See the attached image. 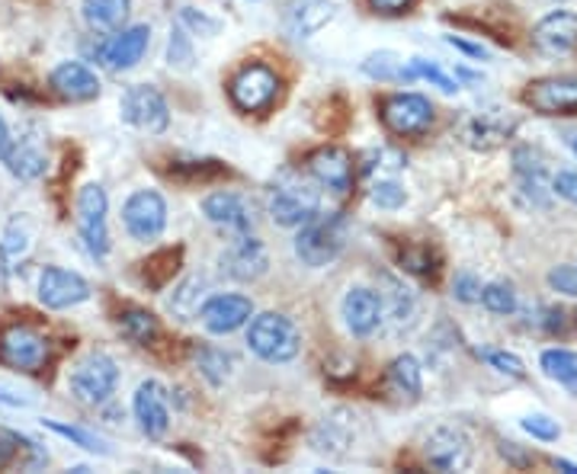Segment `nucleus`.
Here are the masks:
<instances>
[{
    "label": "nucleus",
    "mask_w": 577,
    "mask_h": 474,
    "mask_svg": "<svg viewBox=\"0 0 577 474\" xmlns=\"http://www.w3.org/2000/svg\"><path fill=\"white\" fill-rule=\"evenodd\" d=\"M180 20H183V23H190V27H196L199 32H209V35L219 30V23H209V20H206L202 13L196 17L192 10H183V13H180Z\"/></svg>",
    "instance_id": "8fccbe9b"
},
{
    "label": "nucleus",
    "mask_w": 577,
    "mask_h": 474,
    "mask_svg": "<svg viewBox=\"0 0 577 474\" xmlns=\"http://www.w3.org/2000/svg\"><path fill=\"white\" fill-rule=\"evenodd\" d=\"M116 385H119V366L106 352H91L87 359H81L67 379L74 401H81L87 408L106 404L116 394Z\"/></svg>",
    "instance_id": "20e7f679"
},
{
    "label": "nucleus",
    "mask_w": 577,
    "mask_h": 474,
    "mask_svg": "<svg viewBox=\"0 0 577 474\" xmlns=\"http://www.w3.org/2000/svg\"><path fill=\"white\" fill-rule=\"evenodd\" d=\"M479 302L491 312V315H513V312H516V292L504 283L481 285Z\"/></svg>",
    "instance_id": "c9c22d12"
},
{
    "label": "nucleus",
    "mask_w": 577,
    "mask_h": 474,
    "mask_svg": "<svg viewBox=\"0 0 577 474\" xmlns=\"http://www.w3.org/2000/svg\"><path fill=\"white\" fill-rule=\"evenodd\" d=\"M123 119L128 126H135L138 131H148V135H160L164 128L170 126V109H167V99L160 96L158 87L151 84H135L123 94Z\"/></svg>",
    "instance_id": "6e6552de"
},
{
    "label": "nucleus",
    "mask_w": 577,
    "mask_h": 474,
    "mask_svg": "<svg viewBox=\"0 0 577 474\" xmlns=\"http://www.w3.org/2000/svg\"><path fill=\"white\" fill-rule=\"evenodd\" d=\"M3 164H7V170L17 177V180H23V183H32V180H39L42 173H45V167H49V158H45V148H42V141L35 138V135H23V138H10V148H7V155H3Z\"/></svg>",
    "instance_id": "5701e85b"
},
{
    "label": "nucleus",
    "mask_w": 577,
    "mask_h": 474,
    "mask_svg": "<svg viewBox=\"0 0 577 474\" xmlns=\"http://www.w3.org/2000/svg\"><path fill=\"white\" fill-rule=\"evenodd\" d=\"M363 71L369 77H379V81H405V64L395 52H379V55H369L363 62Z\"/></svg>",
    "instance_id": "e433bc0d"
},
{
    "label": "nucleus",
    "mask_w": 577,
    "mask_h": 474,
    "mask_svg": "<svg viewBox=\"0 0 577 474\" xmlns=\"http://www.w3.org/2000/svg\"><path fill=\"white\" fill-rule=\"evenodd\" d=\"M344 320L353 337H373L385 324V302L379 292L356 285L344 298Z\"/></svg>",
    "instance_id": "f3484780"
},
{
    "label": "nucleus",
    "mask_w": 577,
    "mask_h": 474,
    "mask_svg": "<svg viewBox=\"0 0 577 474\" xmlns=\"http://www.w3.org/2000/svg\"><path fill=\"white\" fill-rule=\"evenodd\" d=\"M148 45H151V30L148 27H128V30L116 32L113 39H106L96 49V59L109 71H132L145 59Z\"/></svg>",
    "instance_id": "2eb2a0df"
},
{
    "label": "nucleus",
    "mask_w": 577,
    "mask_h": 474,
    "mask_svg": "<svg viewBox=\"0 0 577 474\" xmlns=\"http://www.w3.org/2000/svg\"><path fill=\"white\" fill-rule=\"evenodd\" d=\"M452 295H455L459 302L472 305V302H479L481 298V283L472 273H462V276H455V283H452Z\"/></svg>",
    "instance_id": "37998d69"
},
{
    "label": "nucleus",
    "mask_w": 577,
    "mask_h": 474,
    "mask_svg": "<svg viewBox=\"0 0 577 474\" xmlns=\"http://www.w3.org/2000/svg\"><path fill=\"white\" fill-rule=\"evenodd\" d=\"M270 270V256L266 247L251 238V234H238L222 253V273L228 280H238V283H254L263 273Z\"/></svg>",
    "instance_id": "ddd939ff"
},
{
    "label": "nucleus",
    "mask_w": 577,
    "mask_h": 474,
    "mask_svg": "<svg viewBox=\"0 0 577 474\" xmlns=\"http://www.w3.org/2000/svg\"><path fill=\"white\" fill-rule=\"evenodd\" d=\"M484 359H487L497 372H504V376H511V379H526V366H523V359L513 356V352H484Z\"/></svg>",
    "instance_id": "79ce46f5"
},
{
    "label": "nucleus",
    "mask_w": 577,
    "mask_h": 474,
    "mask_svg": "<svg viewBox=\"0 0 577 474\" xmlns=\"http://www.w3.org/2000/svg\"><path fill=\"white\" fill-rule=\"evenodd\" d=\"M7 148H10V128H7L3 116H0V160L7 155Z\"/></svg>",
    "instance_id": "864d4df0"
},
{
    "label": "nucleus",
    "mask_w": 577,
    "mask_h": 474,
    "mask_svg": "<svg viewBox=\"0 0 577 474\" xmlns=\"http://www.w3.org/2000/svg\"><path fill=\"white\" fill-rule=\"evenodd\" d=\"M539 366H543L548 379L565 385L577 398V352H571V349H545Z\"/></svg>",
    "instance_id": "cd10ccee"
},
{
    "label": "nucleus",
    "mask_w": 577,
    "mask_h": 474,
    "mask_svg": "<svg viewBox=\"0 0 577 474\" xmlns=\"http://www.w3.org/2000/svg\"><path fill=\"white\" fill-rule=\"evenodd\" d=\"M555 468H562V472H568V474H577V465H571V462H562V459L555 462Z\"/></svg>",
    "instance_id": "5fc2aeb1"
},
{
    "label": "nucleus",
    "mask_w": 577,
    "mask_h": 474,
    "mask_svg": "<svg viewBox=\"0 0 577 474\" xmlns=\"http://www.w3.org/2000/svg\"><path fill=\"white\" fill-rule=\"evenodd\" d=\"M0 362L20 372H39L49 362V340L27 324L0 330Z\"/></svg>",
    "instance_id": "39448f33"
},
{
    "label": "nucleus",
    "mask_w": 577,
    "mask_h": 474,
    "mask_svg": "<svg viewBox=\"0 0 577 474\" xmlns=\"http://www.w3.org/2000/svg\"><path fill=\"white\" fill-rule=\"evenodd\" d=\"M334 17H337V3L331 0H295V7L288 10V30L298 39H308L324 30Z\"/></svg>",
    "instance_id": "393cba45"
},
{
    "label": "nucleus",
    "mask_w": 577,
    "mask_h": 474,
    "mask_svg": "<svg viewBox=\"0 0 577 474\" xmlns=\"http://www.w3.org/2000/svg\"><path fill=\"white\" fill-rule=\"evenodd\" d=\"M52 91L62 96V99H71V103H87V99H96L99 96V81L96 74L81 62H62L52 77H49Z\"/></svg>",
    "instance_id": "4be33fe9"
},
{
    "label": "nucleus",
    "mask_w": 577,
    "mask_h": 474,
    "mask_svg": "<svg viewBox=\"0 0 577 474\" xmlns=\"http://www.w3.org/2000/svg\"><path fill=\"white\" fill-rule=\"evenodd\" d=\"M0 404H7V408H30V398L13 391V388H7V385H0Z\"/></svg>",
    "instance_id": "09e8293b"
},
{
    "label": "nucleus",
    "mask_w": 577,
    "mask_h": 474,
    "mask_svg": "<svg viewBox=\"0 0 577 474\" xmlns=\"http://www.w3.org/2000/svg\"><path fill=\"white\" fill-rule=\"evenodd\" d=\"M280 94V77L266 64H248L244 71L234 74L231 81V99L244 113H260L266 109Z\"/></svg>",
    "instance_id": "1a4fd4ad"
},
{
    "label": "nucleus",
    "mask_w": 577,
    "mask_h": 474,
    "mask_svg": "<svg viewBox=\"0 0 577 474\" xmlns=\"http://www.w3.org/2000/svg\"><path fill=\"white\" fill-rule=\"evenodd\" d=\"M382 123L395 135H420L433 123V103L420 94H395L382 103Z\"/></svg>",
    "instance_id": "9b49d317"
},
{
    "label": "nucleus",
    "mask_w": 577,
    "mask_h": 474,
    "mask_svg": "<svg viewBox=\"0 0 577 474\" xmlns=\"http://www.w3.org/2000/svg\"><path fill=\"white\" fill-rule=\"evenodd\" d=\"M132 13V0H84V20L96 32H119Z\"/></svg>",
    "instance_id": "a878e982"
},
{
    "label": "nucleus",
    "mask_w": 577,
    "mask_h": 474,
    "mask_svg": "<svg viewBox=\"0 0 577 474\" xmlns=\"http://www.w3.org/2000/svg\"><path fill=\"white\" fill-rule=\"evenodd\" d=\"M123 222H126V231L148 244V241H158L167 228V202L158 190H138L132 192L123 206Z\"/></svg>",
    "instance_id": "0eeeda50"
},
{
    "label": "nucleus",
    "mask_w": 577,
    "mask_h": 474,
    "mask_svg": "<svg viewBox=\"0 0 577 474\" xmlns=\"http://www.w3.org/2000/svg\"><path fill=\"white\" fill-rule=\"evenodd\" d=\"M423 455L437 472H465L472 465V440L462 430L440 426L427 436Z\"/></svg>",
    "instance_id": "f8f14e48"
},
{
    "label": "nucleus",
    "mask_w": 577,
    "mask_h": 474,
    "mask_svg": "<svg viewBox=\"0 0 577 474\" xmlns=\"http://www.w3.org/2000/svg\"><path fill=\"white\" fill-rule=\"evenodd\" d=\"M447 42H449V45H452V49L465 52L469 59H484V55H487V52H484L481 45H472V42H465V39H459V35H449Z\"/></svg>",
    "instance_id": "3c124183"
},
{
    "label": "nucleus",
    "mask_w": 577,
    "mask_h": 474,
    "mask_svg": "<svg viewBox=\"0 0 577 474\" xmlns=\"http://www.w3.org/2000/svg\"><path fill=\"white\" fill-rule=\"evenodd\" d=\"M248 347L254 349L263 362H288L302 349V334L286 315L266 312L256 315L248 327Z\"/></svg>",
    "instance_id": "7ed1b4c3"
},
{
    "label": "nucleus",
    "mask_w": 577,
    "mask_h": 474,
    "mask_svg": "<svg viewBox=\"0 0 577 474\" xmlns=\"http://www.w3.org/2000/svg\"><path fill=\"white\" fill-rule=\"evenodd\" d=\"M571 151H575V155H577V135H575V138H571Z\"/></svg>",
    "instance_id": "6e6d98bb"
},
{
    "label": "nucleus",
    "mask_w": 577,
    "mask_h": 474,
    "mask_svg": "<svg viewBox=\"0 0 577 474\" xmlns=\"http://www.w3.org/2000/svg\"><path fill=\"white\" fill-rule=\"evenodd\" d=\"M369 7L385 17H398V13H408L415 7V0H369Z\"/></svg>",
    "instance_id": "49530a36"
},
{
    "label": "nucleus",
    "mask_w": 577,
    "mask_h": 474,
    "mask_svg": "<svg viewBox=\"0 0 577 474\" xmlns=\"http://www.w3.org/2000/svg\"><path fill=\"white\" fill-rule=\"evenodd\" d=\"M321 212V196L315 183L295 170H283L270 190V215L280 228H302Z\"/></svg>",
    "instance_id": "f257e3e1"
},
{
    "label": "nucleus",
    "mask_w": 577,
    "mask_h": 474,
    "mask_svg": "<svg viewBox=\"0 0 577 474\" xmlns=\"http://www.w3.org/2000/svg\"><path fill=\"white\" fill-rule=\"evenodd\" d=\"M548 285L565 292V295H577V270L575 266H558L548 273Z\"/></svg>",
    "instance_id": "c03bdc74"
},
{
    "label": "nucleus",
    "mask_w": 577,
    "mask_h": 474,
    "mask_svg": "<svg viewBox=\"0 0 577 474\" xmlns=\"http://www.w3.org/2000/svg\"><path fill=\"white\" fill-rule=\"evenodd\" d=\"M308 170L321 187L334 192H347L353 187V160L344 148H321L308 158Z\"/></svg>",
    "instance_id": "b1692460"
},
{
    "label": "nucleus",
    "mask_w": 577,
    "mask_h": 474,
    "mask_svg": "<svg viewBox=\"0 0 577 474\" xmlns=\"http://www.w3.org/2000/svg\"><path fill=\"white\" fill-rule=\"evenodd\" d=\"M42 426L52 430V433H59V436H64V440H71L77 449H87V452H96V455H106V452H109L99 436L87 433V430H81V426H67V423H59V420H42Z\"/></svg>",
    "instance_id": "f704fd0d"
},
{
    "label": "nucleus",
    "mask_w": 577,
    "mask_h": 474,
    "mask_svg": "<svg viewBox=\"0 0 577 474\" xmlns=\"http://www.w3.org/2000/svg\"><path fill=\"white\" fill-rule=\"evenodd\" d=\"M516 128V119L501 113V109H487V113H479L475 119H469L465 128H462V138L469 148L475 151H491V148H501Z\"/></svg>",
    "instance_id": "412c9836"
},
{
    "label": "nucleus",
    "mask_w": 577,
    "mask_h": 474,
    "mask_svg": "<svg viewBox=\"0 0 577 474\" xmlns=\"http://www.w3.org/2000/svg\"><path fill=\"white\" fill-rule=\"evenodd\" d=\"M366 164H363V173H376V170H388V173H395V170H401L408 160L401 151H395V148H379V151H369L366 155Z\"/></svg>",
    "instance_id": "58836bf2"
},
{
    "label": "nucleus",
    "mask_w": 577,
    "mask_h": 474,
    "mask_svg": "<svg viewBox=\"0 0 577 474\" xmlns=\"http://www.w3.org/2000/svg\"><path fill=\"white\" fill-rule=\"evenodd\" d=\"M533 45L543 55H568L571 49H577V13H568V10L548 13L533 30Z\"/></svg>",
    "instance_id": "aec40b11"
},
{
    "label": "nucleus",
    "mask_w": 577,
    "mask_h": 474,
    "mask_svg": "<svg viewBox=\"0 0 577 474\" xmlns=\"http://www.w3.org/2000/svg\"><path fill=\"white\" fill-rule=\"evenodd\" d=\"M119 330H123V337L132 340V344L148 347V344L158 340V317L141 312V308H128V312L119 315Z\"/></svg>",
    "instance_id": "c756f323"
},
{
    "label": "nucleus",
    "mask_w": 577,
    "mask_h": 474,
    "mask_svg": "<svg viewBox=\"0 0 577 474\" xmlns=\"http://www.w3.org/2000/svg\"><path fill=\"white\" fill-rule=\"evenodd\" d=\"M415 77L430 81V84L440 87L443 94H455V91H459V77H449L443 67H437L433 62H423V59H411V64L405 67V81H415Z\"/></svg>",
    "instance_id": "473e14b6"
},
{
    "label": "nucleus",
    "mask_w": 577,
    "mask_h": 474,
    "mask_svg": "<svg viewBox=\"0 0 577 474\" xmlns=\"http://www.w3.org/2000/svg\"><path fill=\"white\" fill-rule=\"evenodd\" d=\"M347 244V224L340 215H315L312 222L302 224V231L295 234V256L318 270V266H327L334 263L340 251Z\"/></svg>",
    "instance_id": "f03ea898"
},
{
    "label": "nucleus",
    "mask_w": 577,
    "mask_h": 474,
    "mask_svg": "<svg viewBox=\"0 0 577 474\" xmlns=\"http://www.w3.org/2000/svg\"><path fill=\"white\" fill-rule=\"evenodd\" d=\"M251 315H254V305L244 295H212L199 308V317H202L206 330L219 334V337L241 330L251 320Z\"/></svg>",
    "instance_id": "dca6fc26"
},
{
    "label": "nucleus",
    "mask_w": 577,
    "mask_h": 474,
    "mask_svg": "<svg viewBox=\"0 0 577 474\" xmlns=\"http://www.w3.org/2000/svg\"><path fill=\"white\" fill-rule=\"evenodd\" d=\"M202 212H206L209 222L219 224V228H228L234 234H251V228H254V209H251V202L231 190L209 192L202 199Z\"/></svg>",
    "instance_id": "a211bd4d"
},
{
    "label": "nucleus",
    "mask_w": 577,
    "mask_h": 474,
    "mask_svg": "<svg viewBox=\"0 0 577 474\" xmlns=\"http://www.w3.org/2000/svg\"><path fill=\"white\" fill-rule=\"evenodd\" d=\"M401 263H405V270H411V273H430L433 266H430V253L427 251H405L401 253Z\"/></svg>",
    "instance_id": "de8ad7c7"
},
{
    "label": "nucleus",
    "mask_w": 577,
    "mask_h": 474,
    "mask_svg": "<svg viewBox=\"0 0 577 474\" xmlns=\"http://www.w3.org/2000/svg\"><path fill=\"white\" fill-rule=\"evenodd\" d=\"M17 455V436H7L0 433V468H7Z\"/></svg>",
    "instance_id": "603ef678"
},
{
    "label": "nucleus",
    "mask_w": 577,
    "mask_h": 474,
    "mask_svg": "<svg viewBox=\"0 0 577 474\" xmlns=\"http://www.w3.org/2000/svg\"><path fill=\"white\" fill-rule=\"evenodd\" d=\"M192 356H196L199 372L212 381V385H222V381L228 379V372H231V356H224L222 349L199 347L196 352H192Z\"/></svg>",
    "instance_id": "72a5a7b5"
},
{
    "label": "nucleus",
    "mask_w": 577,
    "mask_h": 474,
    "mask_svg": "<svg viewBox=\"0 0 577 474\" xmlns=\"http://www.w3.org/2000/svg\"><path fill=\"white\" fill-rule=\"evenodd\" d=\"M558 3H565V0H558Z\"/></svg>",
    "instance_id": "4d7b16f0"
},
{
    "label": "nucleus",
    "mask_w": 577,
    "mask_h": 474,
    "mask_svg": "<svg viewBox=\"0 0 577 474\" xmlns=\"http://www.w3.org/2000/svg\"><path fill=\"white\" fill-rule=\"evenodd\" d=\"M202 295H206V280H202V276H190V280H183V283L174 288L167 308L177 317L190 320V317L199 315V308H202Z\"/></svg>",
    "instance_id": "7c9ffc66"
},
{
    "label": "nucleus",
    "mask_w": 577,
    "mask_h": 474,
    "mask_svg": "<svg viewBox=\"0 0 577 474\" xmlns=\"http://www.w3.org/2000/svg\"><path fill=\"white\" fill-rule=\"evenodd\" d=\"M91 298V285L84 276L71 273V270H59V266H49L42 276H39V302L52 312H64V308H74L81 302Z\"/></svg>",
    "instance_id": "4468645a"
},
{
    "label": "nucleus",
    "mask_w": 577,
    "mask_h": 474,
    "mask_svg": "<svg viewBox=\"0 0 577 474\" xmlns=\"http://www.w3.org/2000/svg\"><path fill=\"white\" fill-rule=\"evenodd\" d=\"M523 99L543 116H571L577 113V74H555L533 81Z\"/></svg>",
    "instance_id": "9d476101"
},
{
    "label": "nucleus",
    "mask_w": 577,
    "mask_h": 474,
    "mask_svg": "<svg viewBox=\"0 0 577 474\" xmlns=\"http://www.w3.org/2000/svg\"><path fill=\"white\" fill-rule=\"evenodd\" d=\"M106 212H109V202H106V192L99 183H87L81 196H77V231H81V241L84 247L91 251V256L103 260L109 253V231H106Z\"/></svg>",
    "instance_id": "423d86ee"
},
{
    "label": "nucleus",
    "mask_w": 577,
    "mask_h": 474,
    "mask_svg": "<svg viewBox=\"0 0 577 474\" xmlns=\"http://www.w3.org/2000/svg\"><path fill=\"white\" fill-rule=\"evenodd\" d=\"M388 385L395 394L417 401L420 391H423V376H420V362L415 356H398L391 366H388Z\"/></svg>",
    "instance_id": "bb28decb"
},
{
    "label": "nucleus",
    "mask_w": 577,
    "mask_h": 474,
    "mask_svg": "<svg viewBox=\"0 0 577 474\" xmlns=\"http://www.w3.org/2000/svg\"><path fill=\"white\" fill-rule=\"evenodd\" d=\"M135 420L141 426V433L148 440H160L170 426V408H167V391L160 388L158 381H141L132 401Z\"/></svg>",
    "instance_id": "6ab92c4d"
},
{
    "label": "nucleus",
    "mask_w": 577,
    "mask_h": 474,
    "mask_svg": "<svg viewBox=\"0 0 577 474\" xmlns=\"http://www.w3.org/2000/svg\"><path fill=\"white\" fill-rule=\"evenodd\" d=\"M350 443V423H347V413H334V417H324V423L315 433V449L318 452H344V445Z\"/></svg>",
    "instance_id": "2f4dec72"
},
{
    "label": "nucleus",
    "mask_w": 577,
    "mask_h": 474,
    "mask_svg": "<svg viewBox=\"0 0 577 474\" xmlns=\"http://www.w3.org/2000/svg\"><path fill=\"white\" fill-rule=\"evenodd\" d=\"M369 199L379 206V209H401L408 202V192L398 180H376L373 190H369Z\"/></svg>",
    "instance_id": "4c0bfd02"
},
{
    "label": "nucleus",
    "mask_w": 577,
    "mask_h": 474,
    "mask_svg": "<svg viewBox=\"0 0 577 474\" xmlns=\"http://www.w3.org/2000/svg\"><path fill=\"white\" fill-rule=\"evenodd\" d=\"M167 59H170V67H180V71H190L192 67L190 35L180 30V27L170 32V49H167Z\"/></svg>",
    "instance_id": "ea45409f"
},
{
    "label": "nucleus",
    "mask_w": 577,
    "mask_h": 474,
    "mask_svg": "<svg viewBox=\"0 0 577 474\" xmlns=\"http://www.w3.org/2000/svg\"><path fill=\"white\" fill-rule=\"evenodd\" d=\"M529 436H536V440H543V443H552V440H558L562 436V430H558V423L552 420V417H545V413H533V417H526L523 423H520Z\"/></svg>",
    "instance_id": "a19ab883"
},
{
    "label": "nucleus",
    "mask_w": 577,
    "mask_h": 474,
    "mask_svg": "<svg viewBox=\"0 0 577 474\" xmlns=\"http://www.w3.org/2000/svg\"><path fill=\"white\" fill-rule=\"evenodd\" d=\"M385 285H388V292H379L382 295V302H388V308H385V320H395V327L401 330V327H408L411 324V317H415V295H411V288H405V285L398 283V280H391V276H385Z\"/></svg>",
    "instance_id": "c85d7f7f"
},
{
    "label": "nucleus",
    "mask_w": 577,
    "mask_h": 474,
    "mask_svg": "<svg viewBox=\"0 0 577 474\" xmlns=\"http://www.w3.org/2000/svg\"><path fill=\"white\" fill-rule=\"evenodd\" d=\"M552 190L558 192L562 199H568V202H575L577 206V173L575 170H562V173L552 180Z\"/></svg>",
    "instance_id": "a18cd8bd"
}]
</instances>
